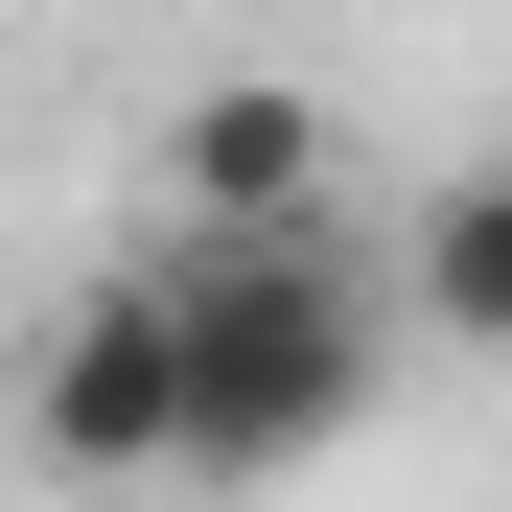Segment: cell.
Masks as SVG:
<instances>
[{
    "label": "cell",
    "mask_w": 512,
    "mask_h": 512,
    "mask_svg": "<svg viewBox=\"0 0 512 512\" xmlns=\"http://www.w3.org/2000/svg\"><path fill=\"white\" fill-rule=\"evenodd\" d=\"M163 326H187V466H210V489L326 466V443L373 419V373H396V303L326 256V210L187 233V256H163Z\"/></svg>",
    "instance_id": "6da1fadb"
},
{
    "label": "cell",
    "mask_w": 512,
    "mask_h": 512,
    "mask_svg": "<svg viewBox=\"0 0 512 512\" xmlns=\"http://www.w3.org/2000/svg\"><path fill=\"white\" fill-rule=\"evenodd\" d=\"M24 443H47L70 489H163V466H187V326H163V256L94 280V303L24 350Z\"/></svg>",
    "instance_id": "7a4b0ae2"
},
{
    "label": "cell",
    "mask_w": 512,
    "mask_h": 512,
    "mask_svg": "<svg viewBox=\"0 0 512 512\" xmlns=\"http://www.w3.org/2000/svg\"><path fill=\"white\" fill-rule=\"evenodd\" d=\"M163 187H187V233H280V210H326V94H303V70H210V94L163 117Z\"/></svg>",
    "instance_id": "3957f363"
},
{
    "label": "cell",
    "mask_w": 512,
    "mask_h": 512,
    "mask_svg": "<svg viewBox=\"0 0 512 512\" xmlns=\"http://www.w3.org/2000/svg\"><path fill=\"white\" fill-rule=\"evenodd\" d=\"M396 326H443V350H512V163H466V187L396 233Z\"/></svg>",
    "instance_id": "277c9868"
}]
</instances>
